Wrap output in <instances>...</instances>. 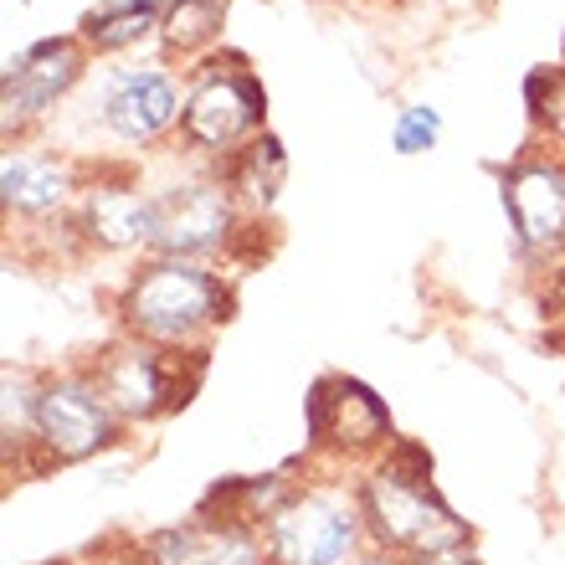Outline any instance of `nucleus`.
Listing matches in <instances>:
<instances>
[{"instance_id": "obj_1", "label": "nucleus", "mask_w": 565, "mask_h": 565, "mask_svg": "<svg viewBox=\"0 0 565 565\" xmlns=\"http://www.w3.org/2000/svg\"><path fill=\"white\" fill-rule=\"evenodd\" d=\"M427 473H431V462L422 458L417 447H402L396 458H386L365 478L360 509H365V530L375 535V545L402 551V555L468 545V530H462L458 514L437 499Z\"/></svg>"}, {"instance_id": "obj_2", "label": "nucleus", "mask_w": 565, "mask_h": 565, "mask_svg": "<svg viewBox=\"0 0 565 565\" xmlns=\"http://www.w3.org/2000/svg\"><path fill=\"white\" fill-rule=\"evenodd\" d=\"M124 319L139 340L149 344H191L195 334L216 319H226V294L222 282L201 273L195 263H180V257H164L154 268H145L129 294H124Z\"/></svg>"}, {"instance_id": "obj_3", "label": "nucleus", "mask_w": 565, "mask_h": 565, "mask_svg": "<svg viewBox=\"0 0 565 565\" xmlns=\"http://www.w3.org/2000/svg\"><path fill=\"white\" fill-rule=\"evenodd\" d=\"M365 509L350 493L313 489L294 493L268 520V561L273 565H350L360 555Z\"/></svg>"}, {"instance_id": "obj_4", "label": "nucleus", "mask_w": 565, "mask_h": 565, "mask_svg": "<svg viewBox=\"0 0 565 565\" xmlns=\"http://www.w3.org/2000/svg\"><path fill=\"white\" fill-rule=\"evenodd\" d=\"M119 412L108 406L98 381H52L36 391V437L52 458L77 462L114 443Z\"/></svg>"}, {"instance_id": "obj_5", "label": "nucleus", "mask_w": 565, "mask_h": 565, "mask_svg": "<svg viewBox=\"0 0 565 565\" xmlns=\"http://www.w3.org/2000/svg\"><path fill=\"white\" fill-rule=\"evenodd\" d=\"M309 427L319 443H340V447H381L391 443V417L386 406L375 402L360 381H319L309 402Z\"/></svg>"}, {"instance_id": "obj_6", "label": "nucleus", "mask_w": 565, "mask_h": 565, "mask_svg": "<svg viewBox=\"0 0 565 565\" xmlns=\"http://www.w3.org/2000/svg\"><path fill=\"white\" fill-rule=\"evenodd\" d=\"M226 226H232L226 195L211 185H180L154 195V247H164L170 257L206 253L226 237Z\"/></svg>"}, {"instance_id": "obj_7", "label": "nucleus", "mask_w": 565, "mask_h": 565, "mask_svg": "<svg viewBox=\"0 0 565 565\" xmlns=\"http://www.w3.org/2000/svg\"><path fill=\"white\" fill-rule=\"evenodd\" d=\"M154 565H268L263 540L247 530V520L222 524H180L149 540Z\"/></svg>"}, {"instance_id": "obj_8", "label": "nucleus", "mask_w": 565, "mask_h": 565, "mask_svg": "<svg viewBox=\"0 0 565 565\" xmlns=\"http://www.w3.org/2000/svg\"><path fill=\"white\" fill-rule=\"evenodd\" d=\"M108 406L119 417H154L164 406L185 402V391H175V360L154 355V350H124L104 365L98 375Z\"/></svg>"}, {"instance_id": "obj_9", "label": "nucleus", "mask_w": 565, "mask_h": 565, "mask_svg": "<svg viewBox=\"0 0 565 565\" xmlns=\"http://www.w3.org/2000/svg\"><path fill=\"white\" fill-rule=\"evenodd\" d=\"M504 206L509 222L520 232V242L530 247H551L565 237V175L561 170H520V175L504 185Z\"/></svg>"}, {"instance_id": "obj_10", "label": "nucleus", "mask_w": 565, "mask_h": 565, "mask_svg": "<svg viewBox=\"0 0 565 565\" xmlns=\"http://www.w3.org/2000/svg\"><path fill=\"white\" fill-rule=\"evenodd\" d=\"M263 114V88L253 77H222V83H206V88L191 98L185 108V129L201 145H232L237 135H247Z\"/></svg>"}, {"instance_id": "obj_11", "label": "nucleus", "mask_w": 565, "mask_h": 565, "mask_svg": "<svg viewBox=\"0 0 565 565\" xmlns=\"http://www.w3.org/2000/svg\"><path fill=\"white\" fill-rule=\"evenodd\" d=\"M73 77H77V52L67 42L31 46L21 62H11V77H6V108L36 114V108H46L62 88H73Z\"/></svg>"}, {"instance_id": "obj_12", "label": "nucleus", "mask_w": 565, "mask_h": 565, "mask_svg": "<svg viewBox=\"0 0 565 565\" xmlns=\"http://www.w3.org/2000/svg\"><path fill=\"white\" fill-rule=\"evenodd\" d=\"M175 119V88L160 73H129L108 98V124L124 139H149Z\"/></svg>"}, {"instance_id": "obj_13", "label": "nucleus", "mask_w": 565, "mask_h": 565, "mask_svg": "<svg viewBox=\"0 0 565 565\" xmlns=\"http://www.w3.org/2000/svg\"><path fill=\"white\" fill-rule=\"evenodd\" d=\"M93 237L108 247H129V242H154V201H139L135 191H98L88 206Z\"/></svg>"}, {"instance_id": "obj_14", "label": "nucleus", "mask_w": 565, "mask_h": 565, "mask_svg": "<svg viewBox=\"0 0 565 565\" xmlns=\"http://www.w3.org/2000/svg\"><path fill=\"white\" fill-rule=\"evenodd\" d=\"M0 185H6V201H11V206H21V211H46V206H57L62 195H67V175H62L57 164L31 160V154L6 160Z\"/></svg>"}, {"instance_id": "obj_15", "label": "nucleus", "mask_w": 565, "mask_h": 565, "mask_svg": "<svg viewBox=\"0 0 565 565\" xmlns=\"http://www.w3.org/2000/svg\"><path fill=\"white\" fill-rule=\"evenodd\" d=\"M149 26H154V6H149V0H129V6H104V11H93L83 31H88L98 46H129V42H139Z\"/></svg>"}, {"instance_id": "obj_16", "label": "nucleus", "mask_w": 565, "mask_h": 565, "mask_svg": "<svg viewBox=\"0 0 565 565\" xmlns=\"http://www.w3.org/2000/svg\"><path fill=\"white\" fill-rule=\"evenodd\" d=\"M222 6L226 0H180L175 11H170L164 42L170 46H201L211 31L222 26Z\"/></svg>"}, {"instance_id": "obj_17", "label": "nucleus", "mask_w": 565, "mask_h": 565, "mask_svg": "<svg viewBox=\"0 0 565 565\" xmlns=\"http://www.w3.org/2000/svg\"><path fill=\"white\" fill-rule=\"evenodd\" d=\"M282 175V154H278V139H263L253 145L247 164H242V191H253L257 201H273V185Z\"/></svg>"}, {"instance_id": "obj_18", "label": "nucleus", "mask_w": 565, "mask_h": 565, "mask_svg": "<svg viewBox=\"0 0 565 565\" xmlns=\"http://www.w3.org/2000/svg\"><path fill=\"white\" fill-rule=\"evenodd\" d=\"M431 139H437V114L431 108H406L402 124H396V149L422 154V149H431Z\"/></svg>"}, {"instance_id": "obj_19", "label": "nucleus", "mask_w": 565, "mask_h": 565, "mask_svg": "<svg viewBox=\"0 0 565 565\" xmlns=\"http://www.w3.org/2000/svg\"><path fill=\"white\" fill-rule=\"evenodd\" d=\"M406 565H478V555L468 551V545H443V551L406 555Z\"/></svg>"}, {"instance_id": "obj_20", "label": "nucleus", "mask_w": 565, "mask_h": 565, "mask_svg": "<svg viewBox=\"0 0 565 565\" xmlns=\"http://www.w3.org/2000/svg\"><path fill=\"white\" fill-rule=\"evenodd\" d=\"M350 565H406V561H396L391 551H375V555H355Z\"/></svg>"}]
</instances>
